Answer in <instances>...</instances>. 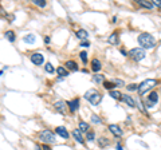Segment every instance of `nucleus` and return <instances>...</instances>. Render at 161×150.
<instances>
[{
  "label": "nucleus",
  "instance_id": "obj_1",
  "mask_svg": "<svg viewBox=\"0 0 161 150\" xmlns=\"http://www.w3.org/2000/svg\"><path fill=\"white\" fill-rule=\"evenodd\" d=\"M138 44L141 46V48L144 50H149V48H153L156 46V38L153 35L148 34V32H144V34L138 35V39H137Z\"/></svg>",
  "mask_w": 161,
  "mask_h": 150
},
{
  "label": "nucleus",
  "instance_id": "obj_2",
  "mask_svg": "<svg viewBox=\"0 0 161 150\" xmlns=\"http://www.w3.org/2000/svg\"><path fill=\"white\" fill-rule=\"evenodd\" d=\"M83 98H85L86 101L89 102V103L93 104V106H97V104L101 103V101H102V98H103V96H102L101 94H99L98 91L95 90V88H90V90H87L85 93Z\"/></svg>",
  "mask_w": 161,
  "mask_h": 150
},
{
  "label": "nucleus",
  "instance_id": "obj_3",
  "mask_svg": "<svg viewBox=\"0 0 161 150\" xmlns=\"http://www.w3.org/2000/svg\"><path fill=\"white\" fill-rule=\"evenodd\" d=\"M157 80L156 79H145L144 82H141L138 85V94H140V96H144L145 94L148 93V91H150L153 87H156L157 86Z\"/></svg>",
  "mask_w": 161,
  "mask_h": 150
},
{
  "label": "nucleus",
  "instance_id": "obj_4",
  "mask_svg": "<svg viewBox=\"0 0 161 150\" xmlns=\"http://www.w3.org/2000/svg\"><path fill=\"white\" fill-rule=\"evenodd\" d=\"M157 102H158V94L156 93V91H152L149 95L144 98V104H145V107H148V109H152L153 106H156Z\"/></svg>",
  "mask_w": 161,
  "mask_h": 150
},
{
  "label": "nucleus",
  "instance_id": "obj_5",
  "mask_svg": "<svg viewBox=\"0 0 161 150\" xmlns=\"http://www.w3.org/2000/svg\"><path fill=\"white\" fill-rule=\"evenodd\" d=\"M129 56H130L133 60H136V62H140V60H142V59L146 56V52H145V50L144 48H131L130 51H129Z\"/></svg>",
  "mask_w": 161,
  "mask_h": 150
},
{
  "label": "nucleus",
  "instance_id": "obj_6",
  "mask_svg": "<svg viewBox=\"0 0 161 150\" xmlns=\"http://www.w3.org/2000/svg\"><path fill=\"white\" fill-rule=\"evenodd\" d=\"M39 138H40V141H43L46 145H47V143H54V142H55V135H54L50 130L40 131V133H39Z\"/></svg>",
  "mask_w": 161,
  "mask_h": 150
},
{
  "label": "nucleus",
  "instance_id": "obj_7",
  "mask_svg": "<svg viewBox=\"0 0 161 150\" xmlns=\"http://www.w3.org/2000/svg\"><path fill=\"white\" fill-rule=\"evenodd\" d=\"M54 107H55L56 111L62 115L67 114V111H69V106H67V103L64 101H56L55 103H54Z\"/></svg>",
  "mask_w": 161,
  "mask_h": 150
},
{
  "label": "nucleus",
  "instance_id": "obj_8",
  "mask_svg": "<svg viewBox=\"0 0 161 150\" xmlns=\"http://www.w3.org/2000/svg\"><path fill=\"white\" fill-rule=\"evenodd\" d=\"M31 62L35 66H40V64H43V62H44V58H43V55L40 52H34L31 55Z\"/></svg>",
  "mask_w": 161,
  "mask_h": 150
},
{
  "label": "nucleus",
  "instance_id": "obj_9",
  "mask_svg": "<svg viewBox=\"0 0 161 150\" xmlns=\"http://www.w3.org/2000/svg\"><path fill=\"white\" fill-rule=\"evenodd\" d=\"M67 106H69V110L70 112H75L78 109H79V98H74L71 99V101L67 103Z\"/></svg>",
  "mask_w": 161,
  "mask_h": 150
},
{
  "label": "nucleus",
  "instance_id": "obj_10",
  "mask_svg": "<svg viewBox=\"0 0 161 150\" xmlns=\"http://www.w3.org/2000/svg\"><path fill=\"white\" fill-rule=\"evenodd\" d=\"M109 131L113 134V135L118 137V138L123 135V131L121 130V127L120 126H117V125H109Z\"/></svg>",
  "mask_w": 161,
  "mask_h": 150
},
{
  "label": "nucleus",
  "instance_id": "obj_11",
  "mask_svg": "<svg viewBox=\"0 0 161 150\" xmlns=\"http://www.w3.org/2000/svg\"><path fill=\"white\" fill-rule=\"evenodd\" d=\"M121 101H123L126 104H129L130 107H137V102H136V99L131 98L130 95H126V94H123V95H122V99H121Z\"/></svg>",
  "mask_w": 161,
  "mask_h": 150
},
{
  "label": "nucleus",
  "instance_id": "obj_12",
  "mask_svg": "<svg viewBox=\"0 0 161 150\" xmlns=\"http://www.w3.org/2000/svg\"><path fill=\"white\" fill-rule=\"evenodd\" d=\"M55 131H56V134H58L59 137H62V138H64V139H67L70 137L69 131L66 130V127H64V126H58V127L55 129Z\"/></svg>",
  "mask_w": 161,
  "mask_h": 150
},
{
  "label": "nucleus",
  "instance_id": "obj_13",
  "mask_svg": "<svg viewBox=\"0 0 161 150\" xmlns=\"http://www.w3.org/2000/svg\"><path fill=\"white\" fill-rule=\"evenodd\" d=\"M72 137H74V139L78 142V143H83V142H85V139H83L82 133L79 131V129H75V130H72Z\"/></svg>",
  "mask_w": 161,
  "mask_h": 150
},
{
  "label": "nucleus",
  "instance_id": "obj_14",
  "mask_svg": "<svg viewBox=\"0 0 161 150\" xmlns=\"http://www.w3.org/2000/svg\"><path fill=\"white\" fill-rule=\"evenodd\" d=\"M101 68H102L101 62H99L98 59H93V60H91V70H93L94 72H98Z\"/></svg>",
  "mask_w": 161,
  "mask_h": 150
},
{
  "label": "nucleus",
  "instance_id": "obj_15",
  "mask_svg": "<svg viewBox=\"0 0 161 150\" xmlns=\"http://www.w3.org/2000/svg\"><path fill=\"white\" fill-rule=\"evenodd\" d=\"M107 42H109V44H118V43H120V39H118L117 32H113V34L107 38Z\"/></svg>",
  "mask_w": 161,
  "mask_h": 150
},
{
  "label": "nucleus",
  "instance_id": "obj_16",
  "mask_svg": "<svg viewBox=\"0 0 161 150\" xmlns=\"http://www.w3.org/2000/svg\"><path fill=\"white\" fill-rule=\"evenodd\" d=\"M35 40H36V36H35L34 34H28L23 38V42L27 43V44H34Z\"/></svg>",
  "mask_w": 161,
  "mask_h": 150
},
{
  "label": "nucleus",
  "instance_id": "obj_17",
  "mask_svg": "<svg viewBox=\"0 0 161 150\" xmlns=\"http://www.w3.org/2000/svg\"><path fill=\"white\" fill-rule=\"evenodd\" d=\"M64 66H66V68L70 70V71H78V64L75 63L74 60H67Z\"/></svg>",
  "mask_w": 161,
  "mask_h": 150
},
{
  "label": "nucleus",
  "instance_id": "obj_18",
  "mask_svg": "<svg viewBox=\"0 0 161 150\" xmlns=\"http://www.w3.org/2000/svg\"><path fill=\"white\" fill-rule=\"evenodd\" d=\"M137 4L142 8H146V10H152L153 8V3L152 1H145V0H138Z\"/></svg>",
  "mask_w": 161,
  "mask_h": 150
},
{
  "label": "nucleus",
  "instance_id": "obj_19",
  "mask_svg": "<svg viewBox=\"0 0 161 150\" xmlns=\"http://www.w3.org/2000/svg\"><path fill=\"white\" fill-rule=\"evenodd\" d=\"M77 38H78V39H80V40H83V42H85V40L89 38L87 31H85V29H79V31H77Z\"/></svg>",
  "mask_w": 161,
  "mask_h": 150
},
{
  "label": "nucleus",
  "instance_id": "obj_20",
  "mask_svg": "<svg viewBox=\"0 0 161 150\" xmlns=\"http://www.w3.org/2000/svg\"><path fill=\"white\" fill-rule=\"evenodd\" d=\"M78 126H79L78 129H79L80 133H87V131H89V123H86V122H83V121H80Z\"/></svg>",
  "mask_w": 161,
  "mask_h": 150
},
{
  "label": "nucleus",
  "instance_id": "obj_21",
  "mask_svg": "<svg viewBox=\"0 0 161 150\" xmlns=\"http://www.w3.org/2000/svg\"><path fill=\"white\" fill-rule=\"evenodd\" d=\"M110 96H112L113 99H117V101H121L122 99V94L120 93V91H117V90H113V91H110Z\"/></svg>",
  "mask_w": 161,
  "mask_h": 150
},
{
  "label": "nucleus",
  "instance_id": "obj_22",
  "mask_svg": "<svg viewBox=\"0 0 161 150\" xmlns=\"http://www.w3.org/2000/svg\"><path fill=\"white\" fill-rule=\"evenodd\" d=\"M56 72H58V75H59L61 78H64V76H67V75H69V71H67L64 67H62V66L56 68Z\"/></svg>",
  "mask_w": 161,
  "mask_h": 150
},
{
  "label": "nucleus",
  "instance_id": "obj_23",
  "mask_svg": "<svg viewBox=\"0 0 161 150\" xmlns=\"http://www.w3.org/2000/svg\"><path fill=\"white\" fill-rule=\"evenodd\" d=\"M109 143H110V141L107 138H105V137H101V138L98 139V145L101 147H106V146H109Z\"/></svg>",
  "mask_w": 161,
  "mask_h": 150
},
{
  "label": "nucleus",
  "instance_id": "obj_24",
  "mask_svg": "<svg viewBox=\"0 0 161 150\" xmlns=\"http://www.w3.org/2000/svg\"><path fill=\"white\" fill-rule=\"evenodd\" d=\"M103 87L109 91H113V88L115 87V83L114 82H109V80H105L103 82Z\"/></svg>",
  "mask_w": 161,
  "mask_h": 150
},
{
  "label": "nucleus",
  "instance_id": "obj_25",
  "mask_svg": "<svg viewBox=\"0 0 161 150\" xmlns=\"http://www.w3.org/2000/svg\"><path fill=\"white\" fill-rule=\"evenodd\" d=\"M4 35H5V38H7V39L10 40L11 43H13V42H15L16 36H15V34H13V31H7Z\"/></svg>",
  "mask_w": 161,
  "mask_h": 150
},
{
  "label": "nucleus",
  "instance_id": "obj_26",
  "mask_svg": "<svg viewBox=\"0 0 161 150\" xmlns=\"http://www.w3.org/2000/svg\"><path fill=\"white\" fill-rule=\"evenodd\" d=\"M93 82L94 83H103L105 82V78L103 75H99V74H95L93 76Z\"/></svg>",
  "mask_w": 161,
  "mask_h": 150
},
{
  "label": "nucleus",
  "instance_id": "obj_27",
  "mask_svg": "<svg viewBox=\"0 0 161 150\" xmlns=\"http://www.w3.org/2000/svg\"><path fill=\"white\" fill-rule=\"evenodd\" d=\"M44 70L48 72V74H54V72H55V70H54V67H52V64H51V63H47V64H46V66H44Z\"/></svg>",
  "mask_w": 161,
  "mask_h": 150
},
{
  "label": "nucleus",
  "instance_id": "obj_28",
  "mask_svg": "<svg viewBox=\"0 0 161 150\" xmlns=\"http://www.w3.org/2000/svg\"><path fill=\"white\" fill-rule=\"evenodd\" d=\"M32 3H34L35 5H39V7H46V5H47L46 0H32Z\"/></svg>",
  "mask_w": 161,
  "mask_h": 150
},
{
  "label": "nucleus",
  "instance_id": "obj_29",
  "mask_svg": "<svg viewBox=\"0 0 161 150\" xmlns=\"http://www.w3.org/2000/svg\"><path fill=\"white\" fill-rule=\"evenodd\" d=\"M79 58L82 59V62L83 63H87V52L86 51H80V54H79Z\"/></svg>",
  "mask_w": 161,
  "mask_h": 150
},
{
  "label": "nucleus",
  "instance_id": "obj_30",
  "mask_svg": "<svg viewBox=\"0 0 161 150\" xmlns=\"http://www.w3.org/2000/svg\"><path fill=\"white\" fill-rule=\"evenodd\" d=\"M94 138H95L94 131H87V133H86V139H87V141H94Z\"/></svg>",
  "mask_w": 161,
  "mask_h": 150
},
{
  "label": "nucleus",
  "instance_id": "obj_31",
  "mask_svg": "<svg viewBox=\"0 0 161 150\" xmlns=\"http://www.w3.org/2000/svg\"><path fill=\"white\" fill-rule=\"evenodd\" d=\"M91 122H94V123H102V121H101V118H99L98 115L91 114Z\"/></svg>",
  "mask_w": 161,
  "mask_h": 150
},
{
  "label": "nucleus",
  "instance_id": "obj_32",
  "mask_svg": "<svg viewBox=\"0 0 161 150\" xmlns=\"http://www.w3.org/2000/svg\"><path fill=\"white\" fill-rule=\"evenodd\" d=\"M126 88H128L129 91H136V90H138V85H136V83H134V85H129Z\"/></svg>",
  "mask_w": 161,
  "mask_h": 150
},
{
  "label": "nucleus",
  "instance_id": "obj_33",
  "mask_svg": "<svg viewBox=\"0 0 161 150\" xmlns=\"http://www.w3.org/2000/svg\"><path fill=\"white\" fill-rule=\"evenodd\" d=\"M153 7H158V8H161V0H153Z\"/></svg>",
  "mask_w": 161,
  "mask_h": 150
},
{
  "label": "nucleus",
  "instance_id": "obj_34",
  "mask_svg": "<svg viewBox=\"0 0 161 150\" xmlns=\"http://www.w3.org/2000/svg\"><path fill=\"white\" fill-rule=\"evenodd\" d=\"M80 46H82V47H89V46H90V43H89L87 40H85V42L80 43Z\"/></svg>",
  "mask_w": 161,
  "mask_h": 150
},
{
  "label": "nucleus",
  "instance_id": "obj_35",
  "mask_svg": "<svg viewBox=\"0 0 161 150\" xmlns=\"http://www.w3.org/2000/svg\"><path fill=\"white\" fill-rule=\"evenodd\" d=\"M44 44H50V36H44Z\"/></svg>",
  "mask_w": 161,
  "mask_h": 150
},
{
  "label": "nucleus",
  "instance_id": "obj_36",
  "mask_svg": "<svg viewBox=\"0 0 161 150\" xmlns=\"http://www.w3.org/2000/svg\"><path fill=\"white\" fill-rule=\"evenodd\" d=\"M121 54H122V55H123V56H128V55H129V54H128V52H126V51H125V50H123V48H121Z\"/></svg>",
  "mask_w": 161,
  "mask_h": 150
},
{
  "label": "nucleus",
  "instance_id": "obj_37",
  "mask_svg": "<svg viewBox=\"0 0 161 150\" xmlns=\"http://www.w3.org/2000/svg\"><path fill=\"white\" fill-rule=\"evenodd\" d=\"M115 147H117V150H123V149H122V146H121V143H120V142H118V143L115 145Z\"/></svg>",
  "mask_w": 161,
  "mask_h": 150
},
{
  "label": "nucleus",
  "instance_id": "obj_38",
  "mask_svg": "<svg viewBox=\"0 0 161 150\" xmlns=\"http://www.w3.org/2000/svg\"><path fill=\"white\" fill-rule=\"evenodd\" d=\"M43 150H52V149H51L48 145H44V146H43Z\"/></svg>",
  "mask_w": 161,
  "mask_h": 150
},
{
  "label": "nucleus",
  "instance_id": "obj_39",
  "mask_svg": "<svg viewBox=\"0 0 161 150\" xmlns=\"http://www.w3.org/2000/svg\"><path fill=\"white\" fill-rule=\"evenodd\" d=\"M114 83H115V85H118V86H122V85H123V83H122V80H115Z\"/></svg>",
  "mask_w": 161,
  "mask_h": 150
},
{
  "label": "nucleus",
  "instance_id": "obj_40",
  "mask_svg": "<svg viewBox=\"0 0 161 150\" xmlns=\"http://www.w3.org/2000/svg\"><path fill=\"white\" fill-rule=\"evenodd\" d=\"M35 149H36V150H42V149H40V146H38V145H36V147H35Z\"/></svg>",
  "mask_w": 161,
  "mask_h": 150
},
{
  "label": "nucleus",
  "instance_id": "obj_41",
  "mask_svg": "<svg viewBox=\"0 0 161 150\" xmlns=\"http://www.w3.org/2000/svg\"><path fill=\"white\" fill-rule=\"evenodd\" d=\"M0 75H3V70H0Z\"/></svg>",
  "mask_w": 161,
  "mask_h": 150
}]
</instances>
